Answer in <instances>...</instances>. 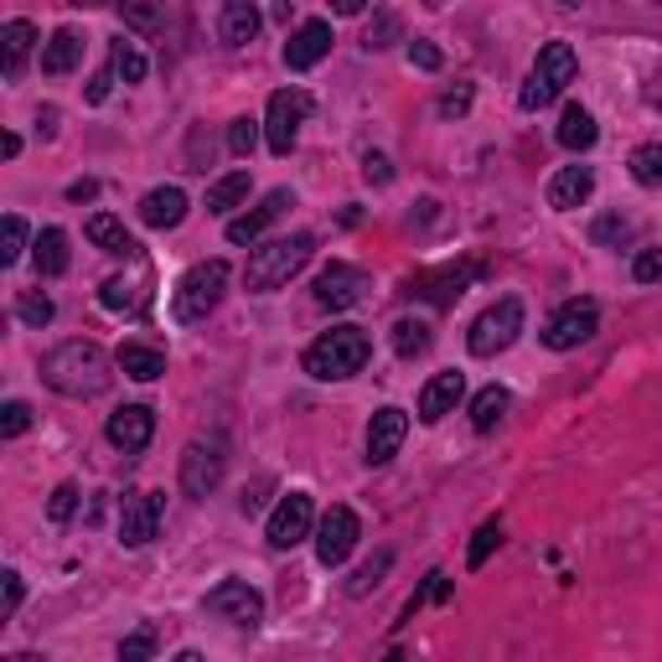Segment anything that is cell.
Here are the masks:
<instances>
[{"label": "cell", "instance_id": "cell-1", "mask_svg": "<svg viewBox=\"0 0 662 662\" xmlns=\"http://www.w3.org/2000/svg\"><path fill=\"white\" fill-rule=\"evenodd\" d=\"M42 384L63 399H99L114 384V363L99 342L88 337H67L42 358Z\"/></svg>", "mask_w": 662, "mask_h": 662}, {"label": "cell", "instance_id": "cell-2", "mask_svg": "<svg viewBox=\"0 0 662 662\" xmlns=\"http://www.w3.org/2000/svg\"><path fill=\"white\" fill-rule=\"evenodd\" d=\"M373 358V337H367L363 326H332V332H321L316 342L305 347V358L300 367L316 378V384H342V378H358Z\"/></svg>", "mask_w": 662, "mask_h": 662}, {"label": "cell", "instance_id": "cell-3", "mask_svg": "<svg viewBox=\"0 0 662 662\" xmlns=\"http://www.w3.org/2000/svg\"><path fill=\"white\" fill-rule=\"evenodd\" d=\"M316 254V238L311 234H290V238H270V243H254V254L243 264V285H249V296H270L279 285H290V279L311 264Z\"/></svg>", "mask_w": 662, "mask_h": 662}, {"label": "cell", "instance_id": "cell-4", "mask_svg": "<svg viewBox=\"0 0 662 662\" xmlns=\"http://www.w3.org/2000/svg\"><path fill=\"white\" fill-rule=\"evenodd\" d=\"M223 296H228V259H202V264H192L187 275L176 279L172 316L182 326H197V321H208L223 305Z\"/></svg>", "mask_w": 662, "mask_h": 662}, {"label": "cell", "instance_id": "cell-5", "mask_svg": "<svg viewBox=\"0 0 662 662\" xmlns=\"http://www.w3.org/2000/svg\"><path fill=\"white\" fill-rule=\"evenodd\" d=\"M579 73V58L570 42H544L538 47L534 67H528V78H523V88H517V104L528 109V114H538V109H549L564 93V88L575 84Z\"/></svg>", "mask_w": 662, "mask_h": 662}, {"label": "cell", "instance_id": "cell-6", "mask_svg": "<svg viewBox=\"0 0 662 662\" xmlns=\"http://www.w3.org/2000/svg\"><path fill=\"white\" fill-rule=\"evenodd\" d=\"M523 326H528V305L517 296H502V300H491L482 316L471 321V332H466V352L471 358H497V352H508V347L523 337Z\"/></svg>", "mask_w": 662, "mask_h": 662}, {"label": "cell", "instance_id": "cell-7", "mask_svg": "<svg viewBox=\"0 0 662 662\" xmlns=\"http://www.w3.org/2000/svg\"><path fill=\"white\" fill-rule=\"evenodd\" d=\"M223 476H228V435L213 429V435L187 440V450H182V471H176L182 491H187L192 502H202V497H213V491L223 487Z\"/></svg>", "mask_w": 662, "mask_h": 662}, {"label": "cell", "instance_id": "cell-8", "mask_svg": "<svg viewBox=\"0 0 662 662\" xmlns=\"http://www.w3.org/2000/svg\"><path fill=\"white\" fill-rule=\"evenodd\" d=\"M311 109H316V99L305 88H275L270 104H264V146L275 155H290L300 140V125L311 120Z\"/></svg>", "mask_w": 662, "mask_h": 662}, {"label": "cell", "instance_id": "cell-9", "mask_svg": "<svg viewBox=\"0 0 662 662\" xmlns=\"http://www.w3.org/2000/svg\"><path fill=\"white\" fill-rule=\"evenodd\" d=\"M487 275V264L482 259H461V264H440V270H425V275H414L404 285L409 300H429V305H455V300L466 296L476 279Z\"/></svg>", "mask_w": 662, "mask_h": 662}, {"label": "cell", "instance_id": "cell-10", "mask_svg": "<svg viewBox=\"0 0 662 662\" xmlns=\"http://www.w3.org/2000/svg\"><path fill=\"white\" fill-rule=\"evenodd\" d=\"M596 332H600V305L596 300H564L554 316L544 321L538 342L549 347V352H575V347L590 342Z\"/></svg>", "mask_w": 662, "mask_h": 662}, {"label": "cell", "instance_id": "cell-11", "mask_svg": "<svg viewBox=\"0 0 662 662\" xmlns=\"http://www.w3.org/2000/svg\"><path fill=\"white\" fill-rule=\"evenodd\" d=\"M358 538H363V517L352 513L347 502H332L316 523V559L326 570H342L352 549H358Z\"/></svg>", "mask_w": 662, "mask_h": 662}, {"label": "cell", "instance_id": "cell-12", "mask_svg": "<svg viewBox=\"0 0 662 662\" xmlns=\"http://www.w3.org/2000/svg\"><path fill=\"white\" fill-rule=\"evenodd\" d=\"M202 611L217 621H228V626H238V632H254L259 621H264V596H259L249 579H223V585H213V590L202 596Z\"/></svg>", "mask_w": 662, "mask_h": 662}, {"label": "cell", "instance_id": "cell-13", "mask_svg": "<svg viewBox=\"0 0 662 662\" xmlns=\"http://www.w3.org/2000/svg\"><path fill=\"white\" fill-rule=\"evenodd\" d=\"M161 517H166V491H129L120 502V544L146 549L150 538L161 534Z\"/></svg>", "mask_w": 662, "mask_h": 662}, {"label": "cell", "instance_id": "cell-14", "mask_svg": "<svg viewBox=\"0 0 662 662\" xmlns=\"http://www.w3.org/2000/svg\"><path fill=\"white\" fill-rule=\"evenodd\" d=\"M311 523H316V508H311V491H285L275 502V513L264 523V538L275 544V549H296L311 538Z\"/></svg>", "mask_w": 662, "mask_h": 662}, {"label": "cell", "instance_id": "cell-15", "mask_svg": "<svg viewBox=\"0 0 662 662\" xmlns=\"http://www.w3.org/2000/svg\"><path fill=\"white\" fill-rule=\"evenodd\" d=\"M332 22H321V16H305V22L290 32V42L279 47V63L290 67V73H311L316 63L332 58Z\"/></svg>", "mask_w": 662, "mask_h": 662}, {"label": "cell", "instance_id": "cell-16", "mask_svg": "<svg viewBox=\"0 0 662 662\" xmlns=\"http://www.w3.org/2000/svg\"><path fill=\"white\" fill-rule=\"evenodd\" d=\"M367 290H373V279L358 270V264H326L316 275V305L321 311H352V305H363Z\"/></svg>", "mask_w": 662, "mask_h": 662}, {"label": "cell", "instance_id": "cell-17", "mask_svg": "<svg viewBox=\"0 0 662 662\" xmlns=\"http://www.w3.org/2000/svg\"><path fill=\"white\" fill-rule=\"evenodd\" d=\"M290 208H296V192H290V187H275V192H264L254 208H243V213L228 223V243H259V238L270 234L279 217L290 213Z\"/></svg>", "mask_w": 662, "mask_h": 662}, {"label": "cell", "instance_id": "cell-18", "mask_svg": "<svg viewBox=\"0 0 662 662\" xmlns=\"http://www.w3.org/2000/svg\"><path fill=\"white\" fill-rule=\"evenodd\" d=\"M404 435H409V414L399 404H384V409H373V420H367V435H363V461L367 466H388L394 455H399V446H404Z\"/></svg>", "mask_w": 662, "mask_h": 662}, {"label": "cell", "instance_id": "cell-19", "mask_svg": "<svg viewBox=\"0 0 662 662\" xmlns=\"http://www.w3.org/2000/svg\"><path fill=\"white\" fill-rule=\"evenodd\" d=\"M104 440L120 450V455H140V450L155 440V409H150V404L114 409V414H109V425H104Z\"/></svg>", "mask_w": 662, "mask_h": 662}, {"label": "cell", "instance_id": "cell-20", "mask_svg": "<svg viewBox=\"0 0 662 662\" xmlns=\"http://www.w3.org/2000/svg\"><path fill=\"white\" fill-rule=\"evenodd\" d=\"M461 399H466V373H455V367L435 373V378L420 388V425H440L446 414L461 409Z\"/></svg>", "mask_w": 662, "mask_h": 662}, {"label": "cell", "instance_id": "cell-21", "mask_svg": "<svg viewBox=\"0 0 662 662\" xmlns=\"http://www.w3.org/2000/svg\"><path fill=\"white\" fill-rule=\"evenodd\" d=\"M544 197H549L554 213H575V208H585V202L596 197V166H559V172L549 176Z\"/></svg>", "mask_w": 662, "mask_h": 662}, {"label": "cell", "instance_id": "cell-22", "mask_svg": "<svg viewBox=\"0 0 662 662\" xmlns=\"http://www.w3.org/2000/svg\"><path fill=\"white\" fill-rule=\"evenodd\" d=\"M187 192L182 187H150L146 197H140V208H135V217L146 223V228H155V234H166V228H182V217H187Z\"/></svg>", "mask_w": 662, "mask_h": 662}, {"label": "cell", "instance_id": "cell-23", "mask_svg": "<svg viewBox=\"0 0 662 662\" xmlns=\"http://www.w3.org/2000/svg\"><path fill=\"white\" fill-rule=\"evenodd\" d=\"M84 234H88V243H93L99 254H109V259H140V238L125 228V217L93 213L84 223Z\"/></svg>", "mask_w": 662, "mask_h": 662}, {"label": "cell", "instance_id": "cell-24", "mask_svg": "<svg viewBox=\"0 0 662 662\" xmlns=\"http://www.w3.org/2000/svg\"><path fill=\"white\" fill-rule=\"evenodd\" d=\"M259 26H264L259 5H249V0H228V5L217 11V42L223 47H249L259 37Z\"/></svg>", "mask_w": 662, "mask_h": 662}, {"label": "cell", "instance_id": "cell-25", "mask_svg": "<svg viewBox=\"0 0 662 662\" xmlns=\"http://www.w3.org/2000/svg\"><path fill=\"white\" fill-rule=\"evenodd\" d=\"M114 367L125 373V378H135V384H155L161 373H166V352L150 342H120V352H114Z\"/></svg>", "mask_w": 662, "mask_h": 662}, {"label": "cell", "instance_id": "cell-26", "mask_svg": "<svg viewBox=\"0 0 662 662\" xmlns=\"http://www.w3.org/2000/svg\"><path fill=\"white\" fill-rule=\"evenodd\" d=\"M32 42H37V26L16 16V22L0 26V47H5V84H22L26 58H32Z\"/></svg>", "mask_w": 662, "mask_h": 662}, {"label": "cell", "instance_id": "cell-27", "mask_svg": "<svg viewBox=\"0 0 662 662\" xmlns=\"http://www.w3.org/2000/svg\"><path fill=\"white\" fill-rule=\"evenodd\" d=\"M554 140L564 150H590L600 140V125H596V114L585 104H564V114H559V125H554Z\"/></svg>", "mask_w": 662, "mask_h": 662}, {"label": "cell", "instance_id": "cell-28", "mask_svg": "<svg viewBox=\"0 0 662 662\" xmlns=\"http://www.w3.org/2000/svg\"><path fill=\"white\" fill-rule=\"evenodd\" d=\"M78 63H84V37H78L73 26H58L52 42H42V73L47 78H63V73H73Z\"/></svg>", "mask_w": 662, "mask_h": 662}, {"label": "cell", "instance_id": "cell-29", "mask_svg": "<svg viewBox=\"0 0 662 662\" xmlns=\"http://www.w3.org/2000/svg\"><path fill=\"white\" fill-rule=\"evenodd\" d=\"M249 192H254V176L249 172H228V176H217L213 187H208V213L213 217H228L234 223V213L249 202Z\"/></svg>", "mask_w": 662, "mask_h": 662}, {"label": "cell", "instance_id": "cell-30", "mask_svg": "<svg viewBox=\"0 0 662 662\" xmlns=\"http://www.w3.org/2000/svg\"><path fill=\"white\" fill-rule=\"evenodd\" d=\"M388 342H394V352H399L404 363H414V358H425L429 347H435V326H429L425 316H399L388 326Z\"/></svg>", "mask_w": 662, "mask_h": 662}, {"label": "cell", "instance_id": "cell-31", "mask_svg": "<svg viewBox=\"0 0 662 662\" xmlns=\"http://www.w3.org/2000/svg\"><path fill=\"white\" fill-rule=\"evenodd\" d=\"M32 264H37V275H42V279L67 275L73 254H67V234H63V228H42V234H37V243H32Z\"/></svg>", "mask_w": 662, "mask_h": 662}, {"label": "cell", "instance_id": "cell-32", "mask_svg": "<svg viewBox=\"0 0 662 662\" xmlns=\"http://www.w3.org/2000/svg\"><path fill=\"white\" fill-rule=\"evenodd\" d=\"M508 409H513V394L502 384H487L471 399V429H476V435H491V429L508 420Z\"/></svg>", "mask_w": 662, "mask_h": 662}, {"label": "cell", "instance_id": "cell-33", "mask_svg": "<svg viewBox=\"0 0 662 662\" xmlns=\"http://www.w3.org/2000/svg\"><path fill=\"white\" fill-rule=\"evenodd\" d=\"M155 652H161V626L155 621H140L129 637H120V647H114V658L120 662H155Z\"/></svg>", "mask_w": 662, "mask_h": 662}, {"label": "cell", "instance_id": "cell-34", "mask_svg": "<svg viewBox=\"0 0 662 662\" xmlns=\"http://www.w3.org/2000/svg\"><path fill=\"white\" fill-rule=\"evenodd\" d=\"M626 172H632V182H637V187L658 192V187H662V140H647V146L632 150Z\"/></svg>", "mask_w": 662, "mask_h": 662}, {"label": "cell", "instance_id": "cell-35", "mask_svg": "<svg viewBox=\"0 0 662 662\" xmlns=\"http://www.w3.org/2000/svg\"><path fill=\"white\" fill-rule=\"evenodd\" d=\"M394 42H404V16L399 11H373V22H367V32H363V47L367 52H388Z\"/></svg>", "mask_w": 662, "mask_h": 662}, {"label": "cell", "instance_id": "cell-36", "mask_svg": "<svg viewBox=\"0 0 662 662\" xmlns=\"http://www.w3.org/2000/svg\"><path fill=\"white\" fill-rule=\"evenodd\" d=\"M109 63H114V73H120L125 84H146V73H150L146 52L129 42V37H114V42H109Z\"/></svg>", "mask_w": 662, "mask_h": 662}, {"label": "cell", "instance_id": "cell-37", "mask_svg": "<svg viewBox=\"0 0 662 662\" xmlns=\"http://www.w3.org/2000/svg\"><path fill=\"white\" fill-rule=\"evenodd\" d=\"M502 549V517H487L476 534H471V549H466V570L471 575H482L487 570V559Z\"/></svg>", "mask_w": 662, "mask_h": 662}, {"label": "cell", "instance_id": "cell-38", "mask_svg": "<svg viewBox=\"0 0 662 662\" xmlns=\"http://www.w3.org/2000/svg\"><path fill=\"white\" fill-rule=\"evenodd\" d=\"M99 305H104V311H140V305H146V290H140V279L114 275L99 285Z\"/></svg>", "mask_w": 662, "mask_h": 662}, {"label": "cell", "instance_id": "cell-39", "mask_svg": "<svg viewBox=\"0 0 662 662\" xmlns=\"http://www.w3.org/2000/svg\"><path fill=\"white\" fill-rule=\"evenodd\" d=\"M388 570H394V549H378L367 564H358V570H352V579H347V596L363 600L367 590H378V585H384Z\"/></svg>", "mask_w": 662, "mask_h": 662}, {"label": "cell", "instance_id": "cell-40", "mask_svg": "<svg viewBox=\"0 0 662 662\" xmlns=\"http://www.w3.org/2000/svg\"><path fill=\"white\" fill-rule=\"evenodd\" d=\"M52 316H58V305H52L47 290H22V296H16V321H22V326H37V332H42Z\"/></svg>", "mask_w": 662, "mask_h": 662}, {"label": "cell", "instance_id": "cell-41", "mask_svg": "<svg viewBox=\"0 0 662 662\" xmlns=\"http://www.w3.org/2000/svg\"><path fill=\"white\" fill-rule=\"evenodd\" d=\"M632 234H637V228H632V217H621V213H605V217L590 223V243H600V249H621Z\"/></svg>", "mask_w": 662, "mask_h": 662}, {"label": "cell", "instance_id": "cell-42", "mask_svg": "<svg viewBox=\"0 0 662 662\" xmlns=\"http://www.w3.org/2000/svg\"><path fill=\"white\" fill-rule=\"evenodd\" d=\"M26 243H32V228H26L22 213H5V249H0V264L11 270V264H22Z\"/></svg>", "mask_w": 662, "mask_h": 662}, {"label": "cell", "instance_id": "cell-43", "mask_svg": "<svg viewBox=\"0 0 662 662\" xmlns=\"http://www.w3.org/2000/svg\"><path fill=\"white\" fill-rule=\"evenodd\" d=\"M429 600H450V579L440 575V570H429V575H425V585H420V590L409 596V605H404V621H414V616H420V611H425Z\"/></svg>", "mask_w": 662, "mask_h": 662}, {"label": "cell", "instance_id": "cell-44", "mask_svg": "<svg viewBox=\"0 0 662 662\" xmlns=\"http://www.w3.org/2000/svg\"><path fill=\"white\" fill-rule=\"evenodd\" d=\"M259 135H264V120H249V114H238L234 125H228V150H234L238 161H243V155H254Z\"/></svg>", "mask_w": 662, "mask_h": 662}, {"label": "cell", "instance_id": "cell-45", "mask_svg": "<svg viewBox=\"0 0 662 662\" xmlns=\"http://www.w3.org/2000/svg\"><path fill=\"white\" fill-rule=\"evenodd\" d=\"M78 497H84V491L73 487V482H58V487H52V497H47V517H52L58 528H63V523H73V513H78Z\"/></svg>", "mask_w": 662, "mask_h": 662}, {"label": "cell", "instance_id": "cell-46", "mask_svg": "<svg viewBox=\"0 0 662 662\" xmlns=\"http://www.w3.org/2000/svg\"><path fill=\"white\" fill-rule=\"evenodd\" d=\"M26 429H32V404L26 399H5L0 404V440H16Z\"/></svg>", "mask_w": 662, "mask_h": 662}, {"label": "cell", "instance_id": "cell-47", "mask_svg": "<svg viewBox=\"0 0 662 662\" xmlns=\"http://www.w3.org/2000/svg\"><path fill=\"white\" fill-rule=\"evenodd\" d=\"M409 63L420 67V73H440V67H446V52L429 42V37H414V42H409Z\"/></svg>", "mask_w": 662, "mask_h": 662}, {"label": "cell", "instance_id": "cell-48", "mask_svg": "<svg viewBox=\"0 0 662 662\" xmlns=\"http://www.w3.org/2000/svg\"><path fill=\"white\" fill-rule=\"evenodd\" d=\"M632 279H637V285H658L662 279V249H637V259H632Z\"/></svg>", "mask_w": 662, "mask_h": 662}, {"label": "cell", "instance_id": "cell-49", "mask_svg": "<svg viewBox=\"0 0 662 662\" xmlns=\"http://www.w3.org/2000/svg\"><path fill=\"white\" fill-rule=\"evenodd\" d=\"M363 182H373V187H388V182H394V161H388L384 150H367L363 155Z\"/></svg>", "mask_w": 662, "mask_h": 662}, {"label": "cell", "instance_id": "cell-50", "mask_svg": "<svg viewBox=\"0 0 662 662\" xmlns=\"http://www.w3.org/2000/svg\"><path fill=\"white\" fill-rule=\"evenodd\" d=\"M120 16H125V26H166V11L161 5H120Z\"/></svg>", "mask_w": 662, "mask_h": 662}, {"label": "cell", "instance_id": "cell-51", "mask_svg": "<svg viewBox=\"0 0 662 662\" xmlns=\"http://www.w3.org/2000/svg\"><path fill=\"white\" fill-rule=\"evenodd\" d=\"M114 78H120V73H114V63L99 67V73L88 78V88H84V99H88V104H104L109 93H114Z\"/></svg>", "mask_w": 662, "mask_h": 662}, {"label": "cell", "instance_id": "cell-52", "mask_svg": "<svg viewBox=\"0 0 662 662\" xmlns=\"http://www.w3.org/2000/svg\"><path fill=\"white\" fill-rule=\"evenodd\" d=\"M435 109H440V120H461V114H466V109H471V84L450 88V93H446V99H440V104H435Z\"/></svg>", "mask_w": 662, "mask_h": 662}, {"label": "cell", "instance_id": "cell-53", "mask_svg": "<svg viewBox=\"0 0 662 662\" xmlns=\"http://www.w3.org/2000/svg\"><path fill=\"white\" fill-rule=\"evenodd\" d=\"M0 579H5V616H16L26 600V579H22V570H5Z\"/></svg>", "mask_w": 662, "mask_h": 662}, {"label": "cell", "instance_id": "cell-54", "mask_svg": "<svg viewBox=\"0 0 662 662\" xmlns=\"http://www.w3.org/2000/svg\"><path fill=\"white\" fill-rule=\"evenodd\" d=\"M58 120H63V114H58V104L37 109V129H42V140H52V135H58Z\"/></svg>", "mask_w": 662, "mask_h": 662}, {"label": "cell", "instance_id": "cell-55", "mask_svg": "<svg viewBox=\"0 0 662 662\" xmlns=\"http://www.w3.org/2000/svg\"><path fill=\"white\" fill-rule=\"evenodd\" d=\"M93 197H99V182H73V187H67V202H93Z\"/></svg>", "mask_w": 662, "mask_h": 662}, {"label": "cell", "instance_id": "cell-56", "mask_svg": "<svg viewBox=\"0 0 662 662\" xmlns=\"http://www.w3.org/2000/svg\"><path fill=\"white\" fill-rule=\"evenodd\" d=\"M337 16H363V0H337Z\"/></svg>", "mask_w": 662, "mask_h": 662}, {"label": "cell", "instance_id": "cell-57", "mask_svg": "<svg viewBox=\"0 0 662 662\" xmlns=\"http://www.w3.org/2000/svg\"><path fill=\"white\" fill-rule=\"evenodd\" d=\"M16 155H22V135L11 129V135H5V161H16Z\"/></svg>", "mask_w": 662, "mask_h": 662}, {"label": "cell", "instance_id": "cell-58", "mask_svg": "<svg viewBox=\"0 0 662 662\" xmlns=\"http://www.w3.org/2000/svg\"><path fill=\"white\" fill-rule=\"evenodd\" d=\"M172 662H208V658H202V652H197V647H182V652H176Z\"/></svg>", "mask_w": 662, "mask_h": 662}, {"label": "cell", "instance_id": "cell-59", "mask_svg": "<svg viewBox=\"0 0 662 662\" xmlns=\"http://www.w3.org/2000/svg\"><path fill=\"white\" fill-rule=\"evenodd\" d=\"M5 662H47V658H42V652H11Z\"/></svg>", "mask_w": 662, "mask_h": 662}, {"label": "cell", "instance_id": "cell-60", "mask_svg": "<svg viewBox=\"0 0 662 662\" xmlns=\"http://www.w3.org/2000/svg\"><path fill=\"white\" fill-rule=\"evenodd\" d=\"M647 104H658V109H662V78H658V88H647Z\"/></svg>", "mask_w": 662, "mask_h": 662}, {"label": "cell", "instance_id": "cell-61", "mask_svg": "<svg viewBox=\"0 0 662 662\" xmlns=\"http://www.w3.org/2000/svg\"><path fill=\"white\" fill-rule=\"evenodd\" d=\"M384 662H409V658H404V652H399V647H394V652H388V658H384Z\"/></svg>", "mask_w": 662, "mask_h": 662}]
</instances>
